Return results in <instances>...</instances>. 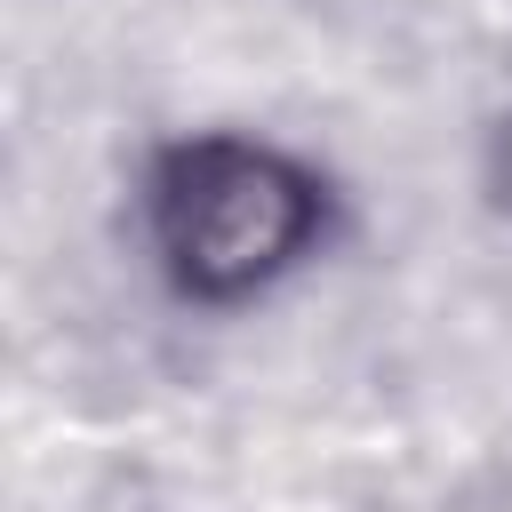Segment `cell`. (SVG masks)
<instances>
[{
    "instance_id": "cell-1",
    "label": "cell",
    "mask_w": 512,
    "mask_h": 512,
    "mask_svg": "<svg viewBox=\"0 0 512 512\" xmlns=\"http://www.w3.org/2000/svg\"><path fill=\"white\" fill-rule=\"evenodd\" d=\"M320 232V184L240 136H192L152 168V240L184 296L232 304L280 280Z\"/></svg>"
}]
</instances>
